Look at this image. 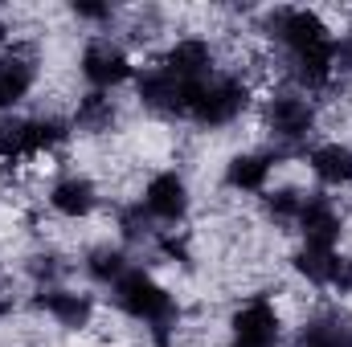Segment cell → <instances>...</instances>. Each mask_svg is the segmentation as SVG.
Returning a JSON list of instances; mask_svg holds the SVG:
<instances>
[{"mask_svg":"<svg viewBox=\"0 0 352 347\" xmlns=\"http://www.w3.org/2000/svg\"><path fill=\"white\" fill-rule=\"evenodd\" d=\"M209 66H213V49H209L201 37L176 41L173 49H168V58H164V70H168L173 78H180V82H188V86L205 82V78H209Z\"/></svg>","mask_w":352,"mask_h":347,"instance_id":"8992f818","label":"cell"},{"mask_svg":"<svg viewBox=\"0 0 352 347\" xmlns=\"http://www.w3.org/2000/svg\"><path fill=\"white\" fill-rule=\"evenodd\" d=\"M25 156V123H0V160Z\"/></svg>","mask_w":352,"mask_h":347,"instance_id":"603a6c76","label":"cell"},{"mask_svg":"<svg viewBox=\"0 0 352 347\" xmlns=\"http://www.w3.org/2000/svg\"><path fill=\"white\" fill-rule=\"evenodd\" d=\"M266 123H270L274 139H283V143H299V139L311 135L316 110H311V102L299 98V94H278V98L270 102V110H266Z\"/></svg>","mask_w":352,"mask_h":347,"instance_id":"3957f363","label":"cell"},{"mask_svg":"<svg viewBox=\"0 0 352 347\" xmlns=\"http://www.w3.org/2000/svg\"><path fill=\"white\" fill-rule=\"evenodd\" d=\"M230 347H278V344H246V339H234Z\"/></svg>","mask_w":352,"mask_h":347,"instance_id":"4316f807","label":"cell"},{"mask_svg":"<svg viewBox=\"0 0 352 347\" xmlns=\"http://www.w3.org/2000/svg\"><path fill=\"white\" fill-rule=\"evenodd\" d=\"M33 86V62L21 53H4L0 58V106L21 102Z\"/></svg>","mask_w":352,"mask_h":347,"instance_id":"4fadbf2b","label":"cell"},{"mask_svg":"<svg viewBox=\"0 0 352 347\" xmlns=\"http://www.w3.org/2000/svg\"><path fill=\"white\" fill-rule=\"evenodd\" d=\"M266 213H270L274 221H291V217L303 213V196H299L295 188H278V192L266 196Z\"/></svg>","mask_w":352,"mask_h":347,"instance_id":"7402d4cb","label":"cell"},{"mask_svg":"<svg viewBox=\"0 0 352 347\" xmlns=\"http://www.w3.org/2000/svg\"><path fill=\"white\" fill-rule=\"evenodd\" d=\"M332 265H336V254H332V250H320V246H303V250L295 254V270H299L307 282H316V286L332 282Z\"/></svg>","mask_w":352,"mask_h":347,"instance_id":"ac0fdd59","label":"cell"},{"mask_svg":"<svg viewBox=\"0 0 352 347\" xmlns=\"http://www.w3.org/2000/svg\"><path fill=\"white\" fill-rule=\"evenodd\" d=\"M111 123H115V106H111V98H102V94L82 98V106H78V127H82V131H107Z\"/></svg>","mask_w":352,"mask_h":347,"instance_id":"ffe728a7","label":"cell"},{"mask_svg":"<svg viewBox=\"0 0 352 347\" xmlns=\"http://www.w3.org/2000/svg\"><path fill=\"white\" fill-rule=\"evenodd\" d=\"M340 213L328 196H311L303 200V213H299V229L307 237V246H320V250H332V241L340 237Z\"/></svg>","mask_w":352,"mask_h":347,"instance_id":"52a82bcc","label":"cell"},{"mask_svg":"<svg viewBox=\"0 0 352 347\" xmlns=\"http://www.w3.org/2000/svg\"><path fill=\"white\" fill-rule=\"evenodd\" d=\"M270 172V156H234L226 168V184L238 192H258Z\"/></svg>","mask_w":352,"mask_h":347,"instance_id":"e0dca14e","label":"cell"},{"mask_svg":"<svg viewBox=\"0 0 352 347\" xmlns=\"http://www.w3.org/2000/svg\"><path fill=\"white\" fill-rule=\"evenodd\" d=\"M82 74H87L94 86H119L131 74V62H127L123 49H115L107 41H94V45H87V53H82Z\"/></svg>","mask_w":352,"mask_h":347,"instance_id":"9c48e42d","label":"cell"},{"mask_svg":"<svg viewBox=\"0 0 352 347\" xmlns=\"http://www.w3.org/2000/svg\"><path fill=\"white\" fill-rule=\"evenodd\" d=\"M311 172L324 184H352V147L344 143H324L311 152Z\"/></svg>","mask_w":352,"mask_h":347,"instance_id":"5bb4252c","label":"cell"},{"mask_svg":"<svg viewBox=\"0 0 352 347\" xmlns=\"http://www.w3.org/2000/svg\"><path fill=\"white\" fill-rule=\"evenodd\" d=\"M115 302H119L131 319L152 323L156 331H164L176 315L173 294H168L152 274H144V270H127V274L115 282Z\"/></svg>","mask_w":352,"mask_h":347,"instance_id":"6da1fadb","label":"cell"},{"mask_svg":"<svg viewBox=\"0 0 352 347\" xmlns=\"http://www.w3.org/2000/svg\"><path fill=\"white\" fill-rule=\"evenodd\" d=\"M140 98H144V106H152V110H160V115H188L192 86L180 82V78H173V74L160 66V70H148V74L140 78Z\"/></svg>","mask_w":352,"mask_h":347,"instance_id":"277c9868","label":"cell"},{"mask_svg":"<svg viewBox=\"0 0 352 347\" xmlns=\"http://www.w3.org/2000/svg\"><path fill=\"white\" fill-rule=\"evenodd\" d=\"M246 110V86L238 78H205L192 86L188 115L205 127H226Z\"/></svg>","mask_w":352,"mask_h":347,"instance_id":"7a4b0ae2","label":"cell"},{"mask_svg":"<svg viewBox=\"0 0 352 347\" xmlns=\"http://www.w3.org/2000/svg\"><path fill=\"white\" fill-rule=\"evenodd\" d=\"M234 339H246V344H278V311L270 302H246L238 315H234Z\"/></svg>","mask_w":352,"mask_h":347,"instance_id":"30bf717a","label":"cell"},{"mask_svg":"<svg viewBox=\"0 0 352 347\" xmlns=\"http://www.w3.org/2000/svg\"><path fill=\"white\" fill-rule=\"evenodd\" d=\"M41 311H50L62 327H82L90 319V298L87 294H74V290H45L37 298Z\"/></svg>","mask_w":352,"mask_h":347,"instance_id":"8fae6325","label":"cell"},{"mask_svg":"<svg viewBox=\"0 0 352 347\" xmlns=\"http://www.w3.org/2000/svg\"><path fill=\"white\" fill-rule=\"evenodd\" d=\"M8 307H12V294H8V286H4V278H0V315H8Z\"/></svg>","mask_w":352,"mask_h":347,"instance_id":"484cf974","label":"cell"},{"mask_svg":"<svg viewBox=\"0 0 352 347\" xmlns=\"http://www.w3.org/2000/svg\"><path fill=\"white\" fill-rule=\"evenodd\" d=\"M66 139V127L58 119H25V156H37L45 147H58Z\"/></svg>","mask_w":352,"mask_h":347,"instance_id":"d6986e66","label":"cell"},{"mask_svg":"<svg viewBox=\"0 0 352 347\" xmlns=\"http://www.w3.org/2000/svg\"><path fill=\"white\" fill-rule=\"evenodd\" d=\"M90 278L94 282H119L123 274H127V261H123V254L119 250H94L87 261Z\"/></svg>","mask_w":352,"mask_h":347,"instance_id":"44dd1931","label":"cell"},{"mask_svg":"<svg viewBox=\"0 0 352 347\" xmlns=\"http://www.w3.org/2000/svg\"><path fill=\"white\" fill-rule=\"evenodd\" d=\"M332 286L340 294H352V258H336V265H332Z\"/></svg>","mask_w":352,"mask_h":347,"instance_id":"cb8c5ba5","label":"cell"},{"mask_svg":"<svg viewBox=\"0 0 352 347\" xmlns=\"http://www.w3.org/2000/svg\"><path fill=\"white\" fill-rule=\"evenodd\" d=\"M295 347H352V323L328 315V319H316L299 331Z\"/></svg>","mask_w":352,"mask_h":347,"instance_id":"9a60e30c","label":"cell"},{"mask_svg":"<svg viewBox=\"0 0 352 347\" xmlns=\"http://www.w3.org/2000/svg\"><path fill=\"white\" fill-rule=\"evenodd\" d=\"M332 70H336V41H332V37H328L324 45H311V49L295 53V74H299V82H307V86H324V82L332 78Z\"/></svg>","mask_w":352,"mask_h":347,"instance_id":"7c38bea8","label":"cell"},{"mask_svg":"<svg viewBox=\"0 0 352 347\" xmlns=\"http://www.w3.org/2000/svg\"><path fill=\"white\" fill-rule=\"evenodd\" d=\"M50 204H54L62 217H87L90 208H94V184H90V180H78V176H70V180H62V184L54 188Z\"/></svg>","mask_w":352,"mask_h":347,"instance_id":"2e32d148","label":"cell"},{"mask_svg":"<svg viewBox=\"0 0 352 347\" xmlns=\"http://www.w3.org/2000/svg\"><path fill=\"white\" fill-rule=\"evenodd\" d=\"M74 12H78V16H90V21H102L111 8H107V4H74Z\"/></svg>","mask_w":352,"mask_h":347,"instance_id":"d4e9b609","label":"cell"},{"mask_svg":"<svg viewBox=\"0 0 352 347\" xmlns=\"http://www.w3.org/2000/svg\"><path fill=\"white\" fill-rule=\"evenodd\" d=\"M274 33H278V41L291 49V58L303 53V49H311V45H324V41H328L324 21H320L316 12H307V8H287V12H278V16H274Z\"/></svg>","mask_w":352,"mask_h":347,"instance_id":"5b68a950","label":"cell"},{"mask_svg":"<svg viewBox=\"0 0 352 347\" xmlns=\"http://www.w3.org/2000/svg\"><path fill=\"white\" fill-rule=\"evenodd\" d=\"M144 204L160 221H180L188 213V188H184V180L176 172H160V176H152V184L144 192Z\"/></svg>","mask_w":352,"mask_h":347,"instance_id":"ba28073f","label":"cell"}]
</instances>
